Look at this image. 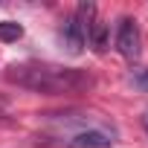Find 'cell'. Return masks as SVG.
Wrapping results in <instances>:
<instances>
[{
	"label": "cell",
	"instance_id": "obj_7",
	"mask_svg": "<svg viewBox=\"0 0 148 148\" xmlns=\"http://www.w3.org/2000/svg\"><path fill=\"white\" fill-rule=\"evenodd\" d=\"M134 84L148 93V70H139V73H136V76H134Z\"/></svg>",
	"mask_w": 148,
	"mask_h": 148
},
{
	"label": "cell",
	"instance_id": "obj_5",
	"mask_svg": "<svg viewBox=\"0 0 148 148\" xmlns=\"http://www.w3.org/2000/svg\"><path fill=\"white\" fill-rule=\"evenodd\" d=\"M87 44H90L96 52H105V49L110 47V29H108V23H105L102 18H96V21H93L90 35H87Z\"/></svg>",
	"mask_w": 148,
	"mask_h": 148
},
{
	"label": "cell",
	"instance_id": "obj_3",
	"mask_svg": "<svg viewBox=\"0 0 148 148\" xmlns=\"http://www.w3.org/2000/svg\"><path fill=\"white\" fill-rule=\"evenodd\" d=\"M116 49H119L128 61H136V58L142 55V32H139V26H136L134 18H122V21H119Z\"/></svg>",
	"mask_w": 148,
	"mask_h": 148
},
{
	"label": "cell",
	"instance_id": "obj_4",
	"mask_svg": "<svg viewBox=\"0 0 148 148\" xmlns=\"http://www.w3.org/2000/svg\"><path fill=\"white\" fill-rule=\"evenodd\" d=\"M67 148H113V134L105 128H87L67 139Z\"/></svg>",
	"mask_w": 148,
	"mask_h": 148
},
{
	"label": "cell",
	"instance_id": "obj_6",
	"mask_svg": "<svg viewBox=\"0 0 148 148\" xmlns=\"http://www.w3.org/2000/svg\"><path fill=\"white\" fill-rule=\"evenodd\" d=\"M23 38V26L18 21H0V41L3 44H12V41H21Z\"/></svg>",
	"mask_w": 148,
	"mask_h": 148
},
{
	"label": "cell",
	"instance_id": "obj_2",
	"mask_svg": "<svg viewBox=\"0 0 148 148\" xmlns=\"http://www.w3.org/2000/svg\"><path fill=\"white\" fill-rule=\"evenodd\" d=\"M96 21V6L93 3H79V9L73 12V18L67 21V29H64V44L73 55H79L84 47H87V35H90V26Z\"/></svg>",
	"mask_w": 148,
	"mask_h": 148
},
{
	"label": "cell",
	"instance_id": "obj_1",
	"mask_svg": "<svg viewBox=\"0 0 148 148\" xmlns=\"http://www.w3.org/2000/svg\"><path fill=\"white\" fill-rule=\"evenodd\" d=\"M9 79L32 93L44 96H73V93H87L96 79L87 70L79 67H58V64H44V61H26V64H12Z\"/></svg>",
	"mask_w": 148,
	"mask_h": 148
}]
</instances>
